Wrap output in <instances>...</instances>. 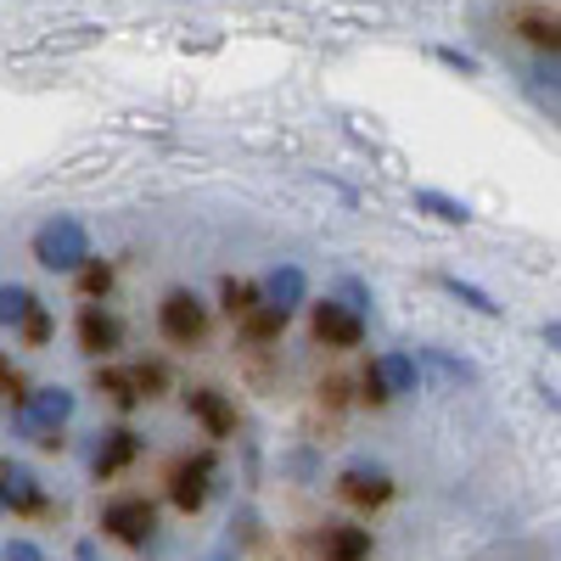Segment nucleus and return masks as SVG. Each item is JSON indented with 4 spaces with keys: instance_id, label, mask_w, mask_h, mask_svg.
<instances>
[{
    "instance_id": "31",
    "label": "nucleus",
    "mask_w": 561,
    "mask_h": 561,
    "mask_svg": "<svg viewBox=\"0 0 561 561\" xmlns=\"http://www.w3.org/2000/svg\"><path fill=\"white\" fill-rule=\"evenodd\" d=\"M545 343L561 354V320H545Z\"/></svg>"
},
{
    "instance_id": "13",
    "label": "nucleus",
    "mask_w": 561,
    "mask_h": 561,
    "mask_svg": "<svg viewBox=\"0 0 561 561\" xmlns=\"http://www.w3.org/2000/svg\"><path fill=\"white\" fill-rule=\"evenodd\" d=\"M185 410L208 427V438H230V433H237V404H230L219 388H192V393H185Z\"/></svg>"
},
{
    "instance_id": "12",
    "label": "nucleus",
    "mask_w": 561,
    "mask_h": 561,
    "mask_svg": "<svg viewBox=\"0 0 561 561\" xmlns=\"http://www.w3.org/2000/svg\"><path fill=\"white\" fill-rule=\"evenodd\" d=\"M264 304L270 309H280V314H293V309H304L309 304V275L298 270V264H275L270 275H264Z\"/></svg>"
},
{
    "instance_id": "14",
    "label": "nucleus",
    "mask_w": 561,
    "mask_h": 561,
    "mask_svg": "<svg viewBox=\"0 0 561 561\" xmlns=\"http://www.w3.org/2000/svg\"><path fill=\"white\" fill-rule=\"evenodd\" d=\"M415 365L433 370L438 388H472L478 382V365L466 354H449V348H415Z\"/></svg>"
},
{
    "instance_id": "3",
    "label": "nucleus",
    "mask_w": 561,
    "mask_h": 561,
    "mask_svg": "<svg viewBox=\"0 0 561 561\" xmlns=\"http://www.w3.org/2000/svg\"><path fill=\"white\" fill-rule=\"evenodd\" d=\"M158 325H163V337L169 343H180V348H192L203 332H208V304L197 298V293H185V287H174L163 304H158Z\"/></svg>"
},
{
    "instance_id": "22",
    "label": "nucleus",
    "mask_w": 561,
    "mask_h": 561,
    "mask_svg": "<svg viewBox=\"0 0 561 561\" xmlns=\"http://www.w3.org/2000/svg\"><path fill=\"white\" fill-rule=\"evenodd\" d=\"M287 320H293V314H280V309H270V304H259V309H253V314L242 320V332H248L253 343H270V337L280 332V325H287Z\"/></svg>"
},
{
    "instance_id": "33",
    "label": "nucleus",
    "mask_w": 561,
    "mask_h": 561,
    "mask_svg": "<svg viewBox=\"0 0 561 561\" xmlns=\"http://www.w3.org/2000/svg\"><path fill=\"white\" fill-rule=\"evenodd\" d=\"M208 561H237V550H214Z\"/></svg>"
},
{
    "instance_id": "23",
    "label": "nucleus",
    "mask_w": 561,
    "mask_h": 561,
    "mask_svg": "<svg viewBox=\"0 0 561 561\" xmlns=\"http://www.w3.org/2000/svg\"><path fill=\"white\" fill-rule=\"evenodd\" d=\"M79 287H84V298H107V287H113V270H107L102 259H90V264L79 270Z\"/></svg>"
},
{
    "instance_id": "9",
    "label": "nucleus",
    "mask_w": 561,
    "mask_h": 561,
    "mask_svg": "<svg viewBox=\"0 0 561 561\" xmlns=\"http://www.w3.org/2000/svg\"><path fill=\"white\" fill-rule=\"evenodd\" d=\"M337 489H343V500H354V505H382V500L393 494V478H388V466H377V460H354V466H343Z\"/></svg>"
},
{
    "instance_id": "29",
    "label": "nucleus",
    "mask_w": 561,
    "mask_h": 561,
    "mask_svg": "<svg viewBox=\"0 0 561 561\" xmlns=\"http://www.w3.org/2000/svg\"><path fill=\"white\" fill-rule=\"evenodd\" d=\"M528 34L539 45H561V18H528Z\"/></svg>"
},
{
    "instance_id": "26",
    "label": "nucleus",
    "mask_w": 561,
    "mask_h": 561,
    "mask_svg": "<svg viewBox=\"0 0 561 561\" xmlns=\"http://www.w3.org/2000/svg\"><path fill=\"white\" fill-rule=\"evenodd\" d=\"M444 68H455V73H466V79H478V57H466V51H455V45H438L433 51Z\"/></svg>"
},
{
    "instance_id": "18",
    "label": "nucleus",
    "mask_w": 561,
    "mask_h": 561,
    "mask_svg": "<svg viewBox=\"0 0 561 561\" xmlns=\"http://www.w3.org/2000/svg\"><path fill=\"white\" fill-rule=\"evenodd\" d=\"M528 90H534L545 107H561V57H539L528 68Z\"/></svg>"
},
{
    "instance_id": "16",
    "label": "nucleus",
    "mask_w": 561,
    "mask_h": 561,
    "mask_svg": "<svg viewBox=\"0 0 561 561\" xmlns=\"http://www.w3.org/2000/svg\"><path fill=\"white\" fill-rule=\"evenodd\" d=\"M410 203H415L421 214H433L438 225H472V208H466L460 197H449V192H433V185H421V192H410Z\"/></svg>"
},
{
    "instance_id": "20",
    "label": "nucleus",
    "mask_w": 561,
    "mask_h": 561,
    "mask_svg": "<svg viewBox=\"0 0 561 561\" xmlns=\"http://www.w3.org/2000/svg\"><path fill=\"white\" fill-rule=\"evenodd\" d=\"M96 388H102L113 404H124V410H129V404H140V388H135V365H124V370H113V365H107V370H96Z\"/></svg>"
},
{
    "instance_id": "11",
    "label": "nucleus",
    "mask_w": 561,
    "mask_h": 561,
    "mask_svg": "<svg viewBox=\"0 0 561 561\" xmlns=\"http://www.w3.org/2000/svg\"><path fill=\"white\" fill-rule=\"evenodd\" d=\"M135 449H140V438L129 433V427H107V433H96V449H90V478H113V472H124V466L135 460Z\"/></svg>"
},
{
    "instance_id": "2",
    "label": "nucleus",
    "mask_w": 561,
    "mask_h": 561,
    "mask_svg": "<svg viewBox=\"0 0 561 561\" xmlns=\"http://www.w3.org/2000/svg\"><path fill=\"white\" fill-rule=\"evenodd\" d=\"M34 264H45L51 275H79L90 264V230L73 214H51L34 230Z\"/></svg>"
},
{
    "instance_id": "6",
    "label": "nucleus",
    "mask_w": 561,
    "mask_h": 561,
    "mask_svg": "<svg viewBox=\"0 0 561 561\" xmlns=\"http://www.w3.org/2000/svg\"><path fill=\"white\" fill-rule=\"evenodd\" d=\"M314 337L325 348H359L365 343V314H354L343 298H325V304H314Z\"/></svg>"
},
{
    "instance_id": "27",
    "label": "nucleus",
    "mask_w": 561,
    "mask_h": 561,
    "mask_svg": "<svg viewBox=\"0 0 561 561\" xmlns=\"http://www.w3.org/2000/svg\"><path fill=\"white\" fill-rule=\"evenodd\" d=\"M0 399H12V404H23V399H28V388H23V377H18V370H12L7 359H0Z\"/></svg>"
},
{
    "instance_id": "32",
    "label": "nucleus",
    "mask_w": 561,
    "mask_h": 561,
    "mask_svg": "<svg viewBox=\"0 0 561 561\" xmlns=\"http://www.w3.org/2000/svg\"><path fill=\"white\" fill-rule=\"evenodd\" d=\"M73 561H102V556H96V545H90V539H79V550H73Z\"/></svg>"
},
{
    "instance_id": "25",
    "label": "nucleus",
    "mask_w": 561,
    "mask_h": 561,
    "mask_svg": "<svg viewBox=\"0 0 561 561\" xmlns=\"http://www.w3.org/2000/svg\"><path fill=\"white\" fill-rule=\"evenodd\" d=\"M337 298H343L354 314H365V309H370V287H365L359 275H343V280H337Z\"/></svg>"
},
{
    "instance_id": "28",
    "label": "nucleus",
    "mask_w": 561,
    "mask_h": 561,
    "mask_svg": "<svg viewBox=\"0 0 561 561\" xmlns=\"http://www.w3.org/2000/svg\"><path fill=\"white\" fill-rule=\"evenodd\" d=\"M0 561H45V556H39L34 539H7V545H0Z\"/></svg>"
},
{
    "instance_id": "19",
    "label": "nucleus",
    "mask_w": 561,
    "mask_h": 561,
    "mask_svg": "<svg viewBox=\"0 0 561 561\" xmlns=\"http://www.w3.org/2000/svg\"><path fill=\"white\" fill-rule=\"evenodd\" d=\"M438 287H444L449 298H460L466 309H478V314H489V320H500V314H505V309H500V304H494V298H489L483 287H472V280H460V275H438Z\"/></svg>"
},
{
    "instance_id": "1",
    "label": "nucleus",
    "mask_w": 561,
    "mask_h": 561,
    "mask_svg": "<svg viewBox=\"0 0 561 561\" xmlns=\"http://www.w3.org/2000/svg\"><path fill=\"white\" fill-rule=\"evenodd\" d=\"M73 404H79V399H73L68 388H28V399L12 404V427H18L28 444H39V449H57Z\"/></svg>"
},
{
    "instance_id": "30",
    "label": "nucleus",
    "mask_w": 561,
    "mask_h": 561,
    "mask_svg": "<svg viewBox=\"0 0 561 561\" xmlns=\"http://www.w3.org/2000/svg\"><path fill=\"white\" fill-rule=\"evenodd\" d=\"M287 466H293V472H298V478H314V460H309V455H293Z\"/></svg>"
},
{
    "instance_id": "17",
    "label": "nucleus",
    "mask_w": 561,
    "mask_h": 561,
    "mask_svg": "<svg viewBox=\"0 0 561 561\" xmlns=\"http://www.w3.org/2000/svg\"><path fill=\"white\" fill-rule=\"evenodd\" d=\"M34 309H39V298L23 287V280H0V325H12V332H23Z\"/></svg>"
},
{
    "instance_id": "10",
    "label": "nucleus",
    "mask_w": 561,
    "mask_h": 561,
    "mask_svg": "<svg viewBox=\"0 0 561 561\" xmlns=\"http://www.w3.org/2000/svg\"><path fill=\"white\" fill-rule=\"evenodd\" d=\"M0 505H7V511H45L39 478L28 472L23 460H7V455H0Z\"/></svg>"
},
{
    "instance_id": "34",
    "label": "nucleus",
    "mask_w": 561,
    "mask_h": 561,
    "mask_svg": "<svg viewBox=\"0 0 561 561\" xmlns=\"http://www.w3.org/2000/svg\"><path fill=\"white\" fill-rule=\"evenodd\" d=\"M0 517H7V505H0Z\"/></svg>"
},
{
    "instance_id": "4",
    "label": "nucleus",
    "mask_w": 561,
    "mask_h": 561,
    "mask_svg": "<svg viewBox=\"0 0 561 561\" xmlns=\"http://www.w3.org/2000/svg\"><path fill=\"white\" fill-rule=\"evenodd\" d=\"M102 528L113 539H124V545H147L152 528H158V511H152V500H140V494H118V500L102 505Z\"/></svg>"
},
{
    "instance_id": "5",
    "label": "nucleus",
    "mask_w": 561,
    "mask_h": 561,
    "mask_svg": "<svg viewBox=\"0 0 561 561\" xmlns=\"http://www.w3.org/2000/svg\"><path fill=\"white\" fill-rule=\"evenodd\" d=\"M421 388V365H415V354H404V348H388L377 365L365 370V393L370 399H404V393H415Z\"/></svg>"
},
{
    "instance_id": "8",
    "label": "nucleus",
    "mask_w": 561,
    "mask_h": 561,
    "mask_svg": "<svg viewBox=\"0 0 561 561\" xmlns=\"http://www.w3.org/2000/svg\"><path fill=\"white\" fill-rule=\"evenodd\" d=\"M79 348H84V354H96V359L118 354V348H124V325H118V314H107L102 304H84V309H79Z\"/></svg>"
},
{
    "instance_id": "21",
    "label": "nucleus",
    "mask_w": 561,
    "mask_h": 561,
    "mask_svg": "<svg viewBox=\"0 0 561 561\" xmlns=\"http://www.w3.org/2000/svg\"><path fill=\"white\" fill-rule=\"evenodd\" d=\"M259 304H264V293L253 287V280H225V309H230V320H248Z\"/></svg>"
},
{
    "instance_id": "7",
    "label": "nucleus",
    "mask_w": 561,
    "mask_h": 561,
    "mask_svg": "<svg viewBox=\"0 0 561 561\" xmlns=\"http://www.w3.org/2000/svg\"><path fill=\"white\" fill-rule=\"evenodd\" d=\"M208 489H214V455H208V449L174 466V478H169V500H174L180 511H203Z\"/></svg>"
},
{
    "instance_id": "15",
    "label": "nucleus",
    "mask_w": 561,
    "mask_h": 561,
    "mask_svg": "<svg viewBox=\"0 0 561 561\" xmlns=\"http://www.w3.org/2000/svg\"><path fill=\"white\" fill-rule=\"evenodd\" d=\"M365 556H370V528H354V523L325 528V561H365Z\"/></svg>"
},
{
    "instance_id": "24",
    "label": "nucleus",
    "mask_w": 561,
    "mask_h": 561,
    "mask_svg": "<svg viewBox=\"0 0 561 561\" xmlns=\"http://www.w3.org/2000/svg\"><path fill=\"white\" fill-rule=\"evenodd\" d=\"M51 332H57V320H51V309L39 304V309L28 314V325H23V343H28V348H45V343H51Z\"/></svg>"
}]
</instances>
